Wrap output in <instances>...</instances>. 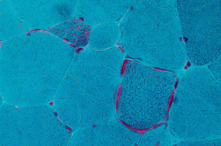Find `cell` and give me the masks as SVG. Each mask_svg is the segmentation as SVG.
Here are the masks:
<instances>
[{"label": "cell", "mask_w": 221, "mask_h": 146, "mask_svg": "<svg viewBox=\"0 0 221 146\" xmlns=\"http://www.w3.org/2000/svg\"><path fill=\"white\" fill-rule=\"evenodd\" d=\"M163 125L155 127L143 133L136 146H167V135Z\"/></svg>", "instance_id": "obj_2"}, {"label": "cell", "mask_w": 221, "mask_h": 146, "mask_svg": "<svg viewBox=\"0 0 221 146\" xmlns=\"http://www.w3.org/2000/svg\"><path fill=\"white\" fill-rule=\"evenodd\" d=\"M118 103L119 120L128 127L140 131L154 127L163 119L160 110L165 95L161 72L136 61L124 64Z\"/></svg>", "instance_id": "obj_1"}]
</instances>
